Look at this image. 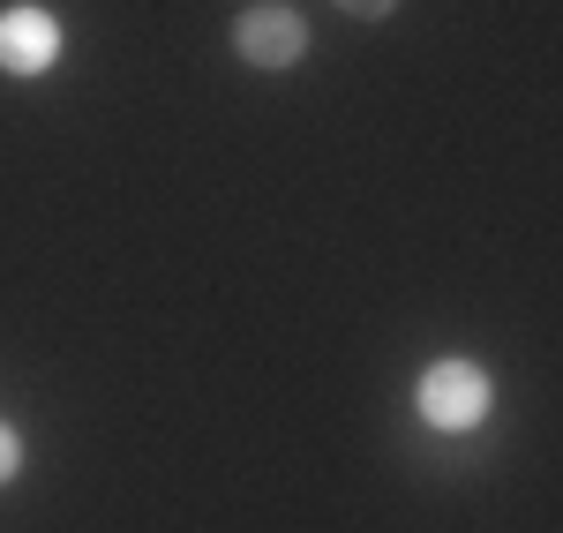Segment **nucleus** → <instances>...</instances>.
<instances>
[{"label": "nucleus", "instance_id": "nucleus-1", "mask_svg": "<svg viewBox=\"0 0 563 533\" xmlns=\"http://www.w3.org/2000/svg\"><path fill=\"white\" fill-rule=\"evenodd\" d=\"M413 406L429 429H474V421H488V376L474 360H429L413 384Z\"/></svg>", "mask_w": 563, "mask_h": 533}, {"label": "nucleus", "instance_id": "nucleus-5", "mask_svg": "<svg viewBox=\"0 0 563 533\" xmlns=\"http://www.w3.org/2000/svg\"><path fill=\"white\" fill-rule=\"evenodd\" d=\"M339 8H346V15H368V23H376V15H390L398 0H339Z\"/></svg>", "mask_w": 563, "mask_h": 533}, {"label": "nucleus", "instance_id": "nucleus-4", "mask_svg": "<svg viewBox=\"0 0 563 533\" xmlns=\"http://www.w3.org/2000/svg\"><path fill=\"white\" fill-rule=\"evenodd\" d=\"M15 474H23V436H15V429L0 421V489H8Z\"/></svg>", "mask_w": 563, "mask_h": 533}, {"label": "nucleus", "instance_id": "nucleus-3", "mask_svg": "<svg viewBox=\"0 0 563 533\" xmlns=\"http://www.w3.org/2000/svg\"><path fill=\"white\" fill-rule=\"evenodd\" d=\"M60 60V23L45 8H0V68L8 76H45Z\"/></svg>", "mask_w": 563, "mask_h": 533}, {"label": "nucleus", "instance_id": "nucleus-2", "mask_svg": "<svg viewBox=\"0 0 563 533\" xmlns=\"http://www.w3.org/2000/svg\"><path fill=\"white\" fill-rule=\"evenodd\" d=\"M233 53L249 68H294L308 53V15L286 8V0H256V8L233 15Z\"/></svg>", "mask_w": 563, "mask_h": 533}]
</instances>
